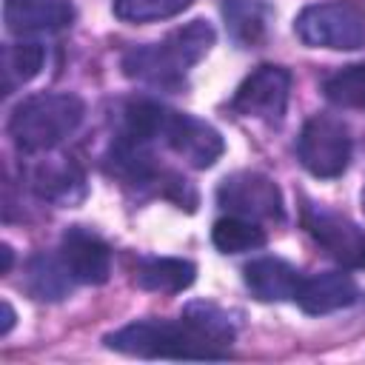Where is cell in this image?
Instances as JSON below:
<instances>
[{
    "mask_svg": "<svg viewBox=\"0 0 365 365\" xmlns=\"http://www.w3.org/2000/svg\"><path fill=\"white\" fill-rule=\"evenodd\" d=\"M359 299V285L345 271H319L311 277H302V285L294 297V302L308 317H325L334 311H342Z\"/></svg>",
    "mask_w": 365,
    "mask_h": 365,
    "instance_id": "13",
    "label": "cell"
},
{
    "mask_svg": "<svg viewBox=\"0 0 365 365\" xmlns=\"http://www.w3.org/2000/svg\"><path fill=\"white\" fill-rule=\"evenodd\" d=\"M217 205L228 214L248 217L254 222L285 217V200L279 185L262 171H234L217 185Z\"/></svg>",
    "mask_w": 365,
    "mask_h": 365,
    "instance_id": "8",
    "label": "cell"
},
{
    "mask_svg": "<svg viewBox=\"0 0 365 365\" xmlns=\"http://www.w3.org/2000/svg\"><path fill=\"white\" fill-rule=\"evenodd\" d=\"M322 91L328 103L339 108H362L365 106V63H351L328 74L322 83Z\"/></svg>",
    "mask_w": 365,
    "mask_h": 365,
    "instance_id": "21",
    "label": "cell"
},
{
    "mask_svg": "<svg viewBox=\"0 0 365 365\" xmlns=\"http://www.w3.org/2000/svg\"><path fill=\"white\" fill-rule=\"evenodd\" d=\"M297 157L302 168L319 180H334L345 174L354 157V140L348 125L331 114L308 117L297 137Z\"/></svg>",
    "mask_w": 365,
    "mask_h": 365,
    "instance_id": "5",
    "label": "cell"
},
{
    "mask_svg": "<svg viewBox=\"0 0 365 365\" xmlns=\"http://www.w3.org/2000/svg\"><path fill=\"white\" fill-rule=\"evenodd\" d=\"M74 277L66 268L60 251L48 254V251H37L29 257L26 271H23V288L31 299L37 302H63L71 291H74Z\"/></svg>",
    "mask_w": 365,
    "mask_h": 365,
    "instance_id": "15",
    "label": "cell"
},
{
    "mask_svg": "<svg viewBox=\"0 0 365 365\" xmlns=\"http://www.w3.org/2000/svg\"><path fill=\"white\" fill-rule=\"evenodd\" d=\"M265 231L248 220V217H240V214H228V217H220L211 228V242L220 254H245V251H257L265 245Z\"/></svg>",
    "mask_w": 365,
    "mask_h": 365,
    "instance_id": "19",
    "label": "cell"
},
{
    "mask_svg": "<svg viewBox=\"0 0 365 365\" xmlns=\"http://www.w3.org/2000/svg\"><path fill=\"white\" fill-rule=\"evenodd\" d=\"M86 117V103L71 91H40L20 100L9 117V137L26 157L54 151Z\"/></svg>",
    "mask_w": 365,
    "mask_h": 365,
    "instance_id": "2",
    "label": "cell"
},
{
    "mask_svg": "<svg viewBox=\"0 0 365 365\" xmlns=\"http://www.w3.org/2000/svg\"><path fill=\"white\" fill-rule=\"evenodd\" d=\"M37 157L40 160L29 168V188L40 200L60 205V208H68V205H77L86 200V194H88L86 171L74 157L51 154V151L37 154Z\"/></svg>",
    "mask_w": 365,
    "mask_h": 365,
    "instance_id": "10",
    "label": "cell"
},
{
    "mask_svg": "<svg viewBox=\"0 0 365 365\" xmlns=\"http://www.w3.org/2000/svg\"><path fill=\"white\" fill-rule=\"evenodd\" d=\"M197 279V265L182 257H143L134 271V282L154 294H180Z\"/></svg>",
    "mask_w": 365,
    "mask_h": 365,
    "instance_id": "16",
    "label": "cell"
},
{
    "mask_svg": "<svg viewBox=\"0 0 365 365\" xmlns=\"http://www.w3.org/2000/svg\"><path fill=\"white\" fill-rule=\"evenodd\" d=\"M217 31L208 20H191L160 43H143L123 54L120 68L128 80L160 91H182L188 71L211 51Z\"/></svg>",
    "mask_w": 365,
    "mask_h": 365,
    "instance_id": "1",
    "label": "cell"
},
{
    "mask_svg": "<svg viewBox=\"0 0 365 365\" xmlns=\"http://www.w3.org/2000/svg\"><path fill=\"white\" fill-rule=\"evenodd\" d=\"M46 63V48L34 40H20L3 48V94L34 80Z\"/></svg>",
    "mask_w": 365,
    "mask_h": 365,
    "instance_id": "20",
    "label": "cell"
},
{
    "mask_svg": "<svg viewBox=\"0 0 365 365\" xmlns=\"http://www.w3.org/2000/svg\"><path fill=\"white\" fill-rule=\"evenodd\" d=\"M77 17L71 0H3V23L14 37L57 34Z\"/></svg>",
    "mask_w": 365,
    "mask_h": 365,
    "instance_id": "12",
    "label": "cell"
},
{
    "mask_svg": "<svg viewBox=\"0 0 365 365\" xmlns=\"http://www.w3.org/2000/svg\"><path fill=\"white\" fill-rule=\"evenodd\" d=\"M194 0H114L111 11L117 20L140 26V23H157V20H171L191 9Z\"/></svg>",
    "mask_w": 365,
    "mask_h": 365,
    "instance_id": "22",
    "label": "cell"
},
{
    "mask_svg": "<svg viewBox=\"0 0 365 365\" xmlns=\"http://www.w3.org/2000/svg\"><path fill=\"white\" fill-rule=\"evenodd\" d=\"M291 100V71L274 63L257 66L234 91L231 111L265 125H279L285 120Z\"/></svg>",
    "mask_w": 365,
    "mask_h": 365,
    "instance_id": "6",
    "label": "cell"
},
{
    "mask_svg": "<svg viewBox=\"0 0 365 365\" xmlns=\"http://www.w3.org/2000/svg\"><path fill=\"white\" fill-rule=\"evenodd\" d=\"M60 257L77 285H103L111 277V248L86 225H71L63 231Z\"/></svg>",
    "mask_w": 365,
    "mask_h": 365,
    "instance_id": "11",
    "label": "cell"
},
{
    "mask_svg": "<svg viewBox=\"0 0 365 365\" xmlns=\"http://www.w3.org/2000/svg\"><path fill=\"white\" fill-rule=\"evenodd\" d=\"M0 308H3V322H0V336H9V331L14 328V319H17V314H14V308H11V302H9V299H3V302H0Z\"/></svg>",
    "mask_w": 365,
    "mask_h": 365,
    "instance_id": "23",
    "label": "cell"
},
{
    "mask_svg": "<svg viewBox=\"0 0 365 365\" xmlns=\"http://www.w3.org/2000/svg\"><path fill=\"white\" fill-rule=\"evenodd\" d=\"M182 317H185L214 348H220V351L228 354V348H231V342H234V336H237V322L231 319V314H228L225 308H220V305H214V302H208V299H194V302H188V305L182 308Z\"/></svg>",
    "mask_w": 365,
    "mask_h": 365,
    "instance_id": "18",
    "label": "cell"
},
{
    "mask_svg": "<svg viewBox=\"0 0 365 365\" xmlns=\"http://www.w3.org/2000/svg\"><path fill=\"white\" fill-rule=\"evenodd\" d=\"M0 251H3V274H9L11 271V259H14L11 257V245H3Z\"/></svg>",
    "mask_w": 365,
    "mask_h": 365,
    "instance_id": "24",
    "label": "cell"
},
{
    "mask_svg": "<svg viewBox=\"0 0 365 365\" xmlns=\"http://www.w3.org/2000/svg\"><path fill=\"white\" fill-rule=\"evenodd\" d=\"M299 220L308 237L342 268H365V228H359L351 217L308 200Z\"/></svg>",
    "mask_w": 365,
    "mask_h": 365,
    "instance_id": "7",
    "label": "cell"
},
{
    "mask_svg": "<svg viewBox=\"0 0 365 365\" xmlns=\"http://www.w3.org/2000/svg\"><path fill=\"white\" fill-rule=\"evenodd\" d=\"M106 348L140 359H228L214 348L185 317L180 319H137L103 336Z\"/></svg>",
    "mask_w": 365,
    "mask_h": 365,
    "instance_id": "3",
    "label": "cell"
},
{
    "mask_svg": "<svg viewBox=\"0 0 365 365\" xmlns=\"http://www.w3.org/2000/svg\"><path fill=\"white\" fill-rule=\"evenodd\" d=\"M242 282L259 302H288L302 285V274L282 257H257L242 268Z\"/></svg>",
    "mask_w": 365,
    "mask_h": 365,
    "instance_id": "14",
    "label": "cell"
},
{
    "mask_svg": "<svg viewBox=\"0 0 365 365\" xmlns=\"http://www.w3.org/2000/svg\"><path fill=\"white\" fill-rule=\"evenodd\" d=\"M362 211H365V188H362Z\"/></svg>",
    "mask_w": 365,
    "mask_h": 365,
    "instance_id": "25",
    "label": "cell"
},
{
    "mask_svg": "<svg viewBox=\"0 0 365 365\" xmlns=\"http://www.w3.org/2000/svg\"><path fill=\"white\" fill-rule=\"evenodd\" d=\"M220 11L228 37L240 48H254L265 40L271 23V6L265 0H222Z\"/></svg>",
    "mask_w": 365,
    "mask_h": 365,
    "instance_id": "17",
    "label": "cell"
},
{
    "mask_svg": "<svg viewBox=\"0 0 365 365\" xmlns=\"http://www.w3.org/2000/svg\"><path fill=\"white\" fill-rule=\"evenodd\" d=\"M294 31L311 48L356 51L365 46V17L342 0L305 6L294 20Z\"/></svg>",
    "mask_w": 365,
    "mask_h": 365,
    "instance_id": "4",
    "label": "cell"
},
{
    "mask_svg": "<svg viewBox=\"0 0 365 365\" xmlns=\"http://www.w3.org/2000/svg\"><path fill=\"white\" fill-rule=\"evenodd\" d=\"M160 143L191 168H211L225 151V140L211 123L174 108L165 111Z\"/></svg>",
    "mask_w": 365,
    "mask_h": 365,
    "instance_id": "9",
    "label": "cell"
}]
</instances>
